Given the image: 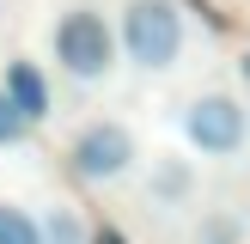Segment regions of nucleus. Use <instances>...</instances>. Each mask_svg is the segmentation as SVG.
Here are the masks:
<instances>
[{
  "label": "nucleus",
  "instance_id": "obj_2",
  "mask_svg": "<svg viewBox=\"0 0 250 244\" xmlns=\"http://www.w3.org/2000/svg\"><path fill=\"white\" fill-rule=\"evenodd\" d=\"M49 49H55V61H61V73L67 80H80V85H98V80H110V67H116V19H104L98 6H61V19H55V31H49Z\"/></svg>",
  "mask_w": 250,
  "mask_h": 244
},
{
  "label": "nucleus",
  "instance_id": "obj_8",
  "mask_svg": "<svg viewBox=\"0 0 250 244\" xmlns=\"http://www.w3.org/2000/svg\"><path fill=\"white\" fill-rule=\"evenodd\" d=\"M37 220H43V244H85V238H92L73 207H43Z\"/></svg>",
  "mask_w": 250,
  "mask_h": 244
},
{
  "label": "nucleus",
  "instance_id": "obj_7",
  "mask_svg": "<svg viewBox=\"0 0 250 244\" xmlns=\"http://www.w3.org/2000/svg\"><path fill=\"white\" fill-rule=\"evenodd\" d=\"M0 244H43V220L19 202H0Z\"/></svg>",
  "mask_w": 250,
  "mask_h": 244
},
{
  "label": "nucleus",
  "instance_id": "obj_3",
  "mask_svg": "<svg viewBox=\"0 0 250 244\" xmlns=\"http://www.w3.org/2000/svg\"><path fill=\"white\" fill-rule=\"evenodd\" d=\"M183 141H189L195 153H208V159H238L250 146V110H244V98L226 92V85L195 92L189 104H183Z\"/></svg>",
  "mask_w": 250,
  "mask_h": 244
},
{
  "label": "nucleus",
  "instance_id": "obj_1",
  "mask_svg": "<svg viewBox=\"0 0 250 244\" xmlns=\"http://www.w3.org/2000/svg\"><path fill=\"white\" fill-rule=\"evenodd\" d=\"M189 49V19L177 0H122L116 6V55L141 73H171Z\"/></svg>",
  "mask_w": 250,
  "mask_h": 244
},
{
  "label": "nucleus",
  "instance_id": "obj_5",
  "mask_svg": "<svg viewBox=\"0 0 250 244\" xmlns=\"http://www.w3.org/2000/svg\"><path fill=\"white\" fill-rule=\"evenodd\" d=\"M0 92L12 98V104H19V116L31 122H49V110H55V92H49V73L37 67L31 55H12L6 61V73H0Z\"/></svg>",
  "mask_w": 250,
  "mask_h": 244
},
{
  "label": "nucleus",
  "instance_id": "obj_10",
  "mask_svg": "<svg viewBox=\"0 0 250 244\" xmlns=\"http://www.w3.org/2000/svg\"><path fill=\"white\" fill-rule=\"evenodd\" d=\"M85 244H128V238H122L116 226H98V232H92V238H85Z\"/></svg>",
  "mask_w": 250,
  "mask_h": 244
},
{
  "label": "nucleus",
  "instance_id": "obj_11",
  "mask_svg": "<svg viewBox=\"0 0 250 244\" xmlns=\"http://www.w3.org/2000/svg\"><path fill=\"white\" fill-rule=\"evenodd\" d=\"M238 67H244V80H250V49H244V61H238Z\"/></svg>",
  "mask_w": 250,
  "mask_h": 244
},
{
  "label": "nucleus",
  "instance_id": "obj_9",
  "mask_svg": "<svg viewBox=\"0 0 250 244\" xmlns=\"http://www.w3.org/2000/svg\"><path fill=\"white\" fill-rule=\"evenodd\" d=\"M24 134H31V122H24V116H19V104L0 92V146H19Z\"/></svg>",
  "mask_w": 250,
  "mask_h": 244
},
{
  "label": "nucleus",
  "instance_id": "obj_4",
  "mask_svg": "<svg viewBox=\"0 0 250 244\" xmlns=\"http://www.w3.org/2000/svg\"><path fill=\"white\" fill-rule=\"evenodd\" d=\"M134 165H141V141H134V128H128V122L98 116V122H85V128L67 141V171H73L80 183H92V189H104V183H122Z\"/></svg>",
  "mask_w": 250,
  "mask_h": 244
},
{
  "label": "nucleus",
  "instance_id": "obj_6",
  "mask_svg": "<svg viewBox=\"0 0 250 244\" xmlns=\"http://www.w3.org/2000/svg\"><path fill=\"white\" fill-rule=\"evenodd\" d=\"M189 195H195V165L189 159L165 153V159L146 165V202L153 207H189Z\"/></svg>",
  "mask_w": 250,
  "mask_h": 244
}]
</instances>
